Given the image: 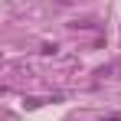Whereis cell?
Listing matches in <instances>:
<instances>
[{
  "instance_id": "2",
  "label": "cell",
  "mask_w": 121,
  "mask_h": 121,
  "mask_svg": "<svg viewBox=\"0 0 121 121\" xmlns=\"http://www.w3.org/2000/svg\"><path fill=\"white\" fill-rule=\"evenodd\" d=\"M101 121H121V115H108V118H101Z\"/></svg>"
},
{
  "instance_id": "1",
  "label": "cell",
  "mask_w": 121,
  "mask_h": 121,
  "mask_svg": "<svg viewBox=\"0 0 121 121\" xmlns=\"http://www.w3.org/2000/svg\"><path fill=\"white\" fill-rule=\"evenodd\" d=\"M56 49H59L56 43H43V49H39V52H43V56H56Z\"/></svg>"
}]
</instances>
